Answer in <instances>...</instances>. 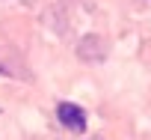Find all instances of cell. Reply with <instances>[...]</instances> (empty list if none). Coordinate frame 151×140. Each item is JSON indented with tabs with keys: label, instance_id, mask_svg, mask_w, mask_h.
I'll list each match as a JSON object with an SVG mask.
<instances>
[{
	"label": "cell",
	"instance_id": "6da1fadb",
	"mask_svg": "<svg viewBox=\"0 0 151 140\" xmlns=\"http://www.w3.org/2000/svg\"><path fill=\"white\" fill-rule=\"evenodd\" d=\"M56 119L68 131H86V110L74 101H59L56 104Z\"/></svg>",
	"mask_w": 151,
	"mask_h": 140
},
{
	"label": "cell",
	"instance_id": "7a4b0ae2",
	"mask_svg": "<svg viewBox=\"0 0 151 140\" xmlns=\"http://www.w3.org/2000/svg\"><path fill=\"white\" fill-rule=\"evenodd\" d=\"M104 51H107V42H104L101 36H86V39L80 42V48H77L80 60H89V63L104 60Z\"/></svg>",
	"mask_w": 151,
	"mask_h": 140
}]
</instances>
